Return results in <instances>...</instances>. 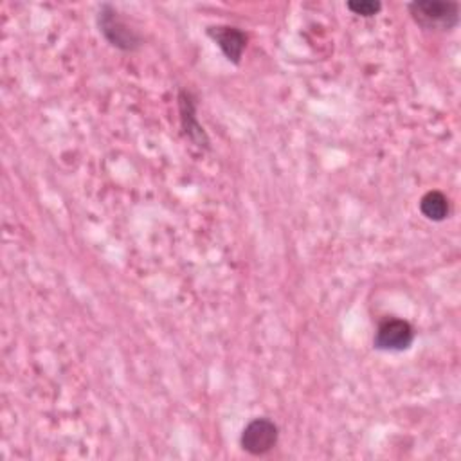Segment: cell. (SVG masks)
<instances>
[{
  "instance_id": "ba28073f",
  "label": "cell",
  "mask_w": 461,
  "mask_h": 461,
  "mask_svg": "<svg viewBox=\"0 0 461 461\" xmlns=\"http://www.w3.org/2000/svg\"><path fill=\"white\" fill-rule=\"evenodd\" d=\"M346 7L353 14H358V16H364V18H371V16L380 13L382 4L378 0H349L346 4Z\"/></svg>"
},
{
  "instance_id": "277c9868",
  "label": "cell",
  "mask_w": 461,
  "mask_h": 461,
  "mask_svg": "<svg viewBox=\"0 0 461 461\" xmlns=\"http://www.w3.org/2000/svg\"><path fill=\"white\" fill-rule=\"evenodd\" d=\"M279 441V429L268 418H254L250 420L240 438V445L250 456H265L268 454Z\"/></svg>"
},
{
  "instance_id": "5b68a950",
  "label": "cell",
  "mask_w": 461,
  "mask_h": 461,
  "mask_svg": "<svg viewBox=\"0 0 461 461\" xmlns=\"http://www.w3.org/2000/svg\"><path fill=\"white\" fill-rule=\"evenodd\" d=\"M209 38L220 47L229 61L238 65L247 47V34L232 25H211L207 27Z\"/></svg>"
},
{
  "instance_id": "8992f818",
  "label": "cell",
  "mask_w": 461,
  "mask_h": 461,
  "mask_svg": "<svg viewBox=\"0 0 461 461\" xmlns=\"http://www.w3.org/2000/svg\"><path fill=\"white\" fill-rule=\"evenodd\" d=\"M178 106H180L182 128H184L185 135L189 137V140H193L200 148H209V139H207L202 124L196 119V106H194L193 95L185 90H180Z\"/></svg>"
},
{
  "instance_id": "52a82bcc",
  "label": "cell",
  "mask_w": 461,
  "mask_h": 461,
  "mask_svg": "<svg viewBox=\"0 0 461 461\" xmlns=\"http://www.w3.org/2000/svg\"><path fill=\"white\" fill-rule=\"evenodd\" d=\"M420 211L430 221H443L450 214V202L441 191L432 189L420 198Z\"/></svg>"
},
{
  "instance_id": "7a4b0ae2",
  "label": "cell",
  "mask_w": 461,
  "mask_h": 461,
  "mask_svg": "<svg viewBox=\"0 0 461 461\" xmlns=\"http://www.w3.org/2000/svg\"><path fill=\"white\" fill-rule=\"evenodd\" d=\"M97 27L104 40L121 50H135L140 47V38L135 31H131L126 22L121 18L115 7L110 4H103L97 11Z\"/></svg>"
},
{
  "instance_id": "3957f363",
  "label": "cell",
  "mask_w": 461,
  "mask_h": 461,
  "mask_svg": "<svg viewBox=\"0 0 461 461\" xmlns=\"http://www.w3.org/2000/svg\"><path fill=\"white\" fill-rule=\"evenodd\" d=\"M414 342V328L409 321L398 317H385L380 321L373 346L378 351L385 353H402L407 351Z\"/></svg>"
},
{
  "instance_id": "6da1fadb",
  "label": "cell",
  "mask_w": 461,
  "mask_h": 461,
  "mask_svg": "<svg viewBox=\"0 0 461 461\" xmlns=\"http://www.w3.org/2000/svg\"><path fill=\"white\" fill-rule=\"evenodd\" d=\"M409 13L412 20L423 29L452 31L459 23V4L445 0H425L411 2Z\"/></svg>"
}]
</instances>
